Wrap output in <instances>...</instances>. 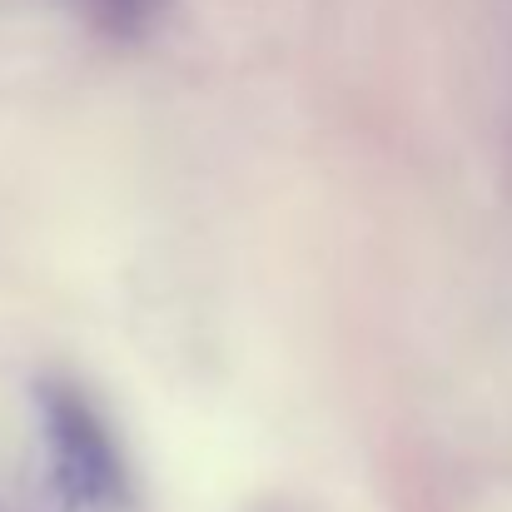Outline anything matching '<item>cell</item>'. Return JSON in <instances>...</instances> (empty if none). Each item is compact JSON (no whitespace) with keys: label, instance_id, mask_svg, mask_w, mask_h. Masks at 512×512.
<instances>
[{"label":"cell","instance_id":"6da1fadb","mask_svg":"<svg viewBox=\"0 0 512 512\" xmlns=\"http://www.w3.org/2000/svg\"><path fill=\"white\" fill-rule=\"evenodd\" d=\"M40 428H45L55 493L70 508L110 512L130 503L125 458H120L105 418L95 413V403L75 383H45L40 388Z\"/></svg>","mask_w":512,"mask_h":512},{"label":"cell","instance_id":"7a4b0ae2","mask_svg":"<svg viewBox=\"0 0 512 512\" xmlns=\"http://www.w3.org/2000/svg\"><path fill=\"white\" fill-rule=\"evenodd\" d=\"M80 10H85L105 35L130 40V35L150 30V20L165 10V0H80Z\"/></svg>","mask_w":512,"mask_h":512}]
</instances>
